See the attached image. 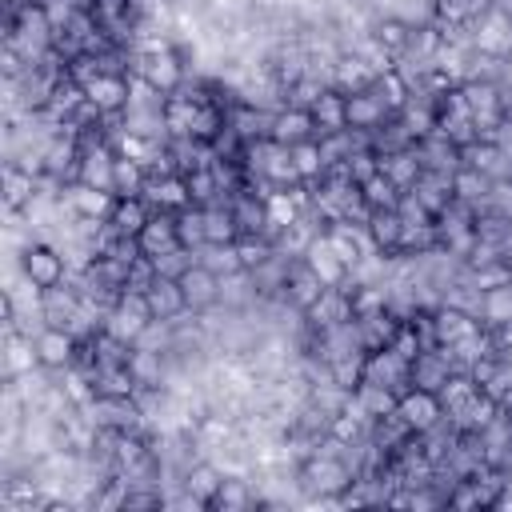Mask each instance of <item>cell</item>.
Wrapping results in <instances>:
<instances>
[{
	"label": "cell",
	"instance_id": "cell-52",
	"mask_svg": "<svg viewBox=\"0 0 512 512\" xmlns=\"http://www.w3.org/2000/svg\"><path fill=\"white\" fill-rule=\"evenodd\" d=\"M432 20H436V28H448V24H472L464 0H432Z\"/></svg>",
	"mask_w": 512,
	"mask_h": 512
},
{
	"label": "cell",
	"instance_id": "cell-1",
	"mask_svg": "<svg viewBox=\"0 0 512 512\" xmlns=\"http://www.w3.org/2000/svg\"><path fill=\"white\" fill-rule=\"evenodd\" d=\"M476 24V32H472V48L476 52H484V56H492V60H508L512 56V16L500 8V4H492L484 16H476L472 20Z\"/></svg>",
	"mask_w": 512,
	"mask_h": 512
},
{
	"label": "cell",
	"instance_id": "cell-54",
	"mask_svg": "<svg viewBox=\"0 0 512 512\" xmlns=\"http://www.w3.org/2000/svg\"><path fill=\"white\" fill-rule=\"evenodd\" d=\"M448 504H452V508H480V492H476V484H472L468 476H460L456 488L448 492Z\"/></svg>",
	"mask_w": 512,
	"mask_h": 512
},
{
	"label": "cell",
	"instance_id": "cell-34",
	"mask_svg": "<svg viewBox=\"0 0 512 512\" xmlns=\"http://www.w3.org/2000/svg\"><path fill=\"white\" fill-rule=\"evenodd\" d=\"M476 316H484L488 328L512 324V280H508V284H496V288H488V292H480Z\"/></svg>",
	"mask_w": 512,
	"mask_h": 512
},
{
	"label": "cell",
	"instance_id": "cell-45",
	"mask_svg": "<svg viewBox=\"0 0 512 512\" xmlns=\"http://www.w3.org/2000/svg\"><path fill=\"white\" fill-rule=\"evenodd\" d=\"M176 236H180V248L188 252H200L204 248V208L188 204L176 212Z\"/></svg>",
	"mask_w": 512,
	"mask_h": 512
},
{
	"label": "cell",
	"instance_id": "cell-32",
	"mask_svg": "<svg viewBox=\"0 0 512 512\" xmlns=\"http://www.w3.org/2000/svg\"><path fill=\"white\" fill-rule=\"evenodd\" d=\"M232 212L240 220V232H264L268 228V212H264V192H252V188H240L232 192Z\"/></svg>",
	"mask_w": 512,
	"mask_h": 512
},
{
	"label": "cell",
	"instance_id": "cell-2",
	"mask_svg": "<svg viewBox=\"0 0 512 512\" xmlns=\"http://www.w3.org/2000/svg\"><path fill=\"white\" fill-rule=\"evenodd\" d=\"M396 412L404 416V424H408L416 436L428 432V428H436V424L444 420V404H440V396L428 392V388H412V384L396 396Z\"/></svg>",
	"mask_w": 512,
	"mask_h": 512
},
{
	"label": "cell",
	"instance_id": "cell-24",
	"mask_svg": "<svg viewBox=\"0 0 512 512\" xmlns=\"http://www.w3.org/2000/svg\"><path fill=\"white\" fill-rule=\"evenodd\" d=\"M76 312H80V292H76V288L56 284V288H44V292H40V320H44V324L68 328Z\"/></svg>",
	"mask_w": 512,
	"mask_h": 512
},
{
	"label": "cell",
	"instance_id": "cell-14",
	"mask_svg": "<svg viewBox=\"0 0 512 512\" xmlns=\"http://www.w3.org/2000/svg\"><path fill=\"white\" fill-rule=\"evenodd\" d=\"M452 372H456V368H452V360H448L440 348H424V352L408 364V384H412V388L440 392V388H444V380H448Z\"/></svg>",
	"mask_w": 512,
	"mask_h": 512
},
{
	"label": "cell",
	"instance_id": "cell-25",
	"mask_svg": "<svg viewBox=\"0 0 512 512\" xmlns=\"http://www.w3.org/2000/svg\"><path fill=\"white\" fill-rule=\"evenodd\" d=\"M68 204H72V212L76 216H96V220H108L112 216V204H116V196L112 192H104V188H92V184H68V196H64Z\"/></svg>",
	"mask_w": 512,
	"mask_h": 512
},
{
	"label": "cell",
	"instance_id": "cell-3",
	"mask_svg": "<svg viewBox=\"0 0 512 512\" xmlns=\"http://www.w3.org/2000/svg\"><path fill=\"white\" fill-rule=\"evenodd\" d=\"M20 272L32 276L40 288H56V284H64L68 264H64V252L52 248V244H24V252H20Z\"/></svg>",
	"mask_w": 512,
	"mask_h": 512
},
{
	"label": "cell",
	"instance_id": "cell-21",
	"mask_svg": "<svg viewBox=\"0 0 512 512\" xmlns=\"http://www.w3.org/2000/svg\"><path fill=\"white\" fill-rule=\"evenodd\" d=\"M380 172H384L400 192H408V188L420 180V172H424V164H420V156H416V144H412V148H396V152H380Z\"/></svg>",
	"mask_w": 512,
	"mask_h": 512
},
{
	"label": "cell",
	"instance_id": "cell-44",
	"mask_svg": "<svg viewBox=\"0 0 512 512\" xmlns=\"http://www.w3.org/2000/svg\"><path fill=\"white\" fill-rule=\"evenodd\" d=\"M292 160H296V172H300V180H320L324 176V168H328V160H324V152H320V140L312 136V140H300V144H292Z\"/></svg>",
	"mask_w": 512,
	"mask_h": 512
},
{
	"label": "cell",
	"instance_id": "cell-37",
	"mask_svg": "<svg viewBox=\"0 0 512 512\" xmlns=\"http://www.w3.org/2000/svg\"><path fill=\"white\" fill-rule=\"evenodd\" d=\"M460 92H464V100H468V112L476 116V112H496V108H508L504 104V92H500V84L496 80H464L460 84Z\"/></svg>",
	"mask_w": 512,
	"mask_h": 512
},
{
	"label": "cell",
	"instance_id": "cell-4",
	"mask_svg": "<svg viewBox=\"0 0 512 512\" xmlns=\"http://www.w3.org/2000/svg\"><path fill=\"white\" fill-rule=\"evenodd\" d=\"M136 76H144L160 96H172L176 88H184V60L176 48L156 56H136Z\"/></svg>",
	"mask_w": 512,
	"mask_h": 512
},
{
	"label": "cell",
	"instance_id": "cell-48",
	"mask_svg": "<svg viewBox=\"0 0 512 512\" xmlns=\"http://www.w3.org/2000/svg\"><path fill=\"white\" fill-rule=\"evenodd\" d=\"M360 200L368 204V208H396V200H400V188L384 176V172H376L372 180H364L360 184Z\"/></svg>",
	"mask_w": 512,
	"mask_h": 512
},
{
	"label": "cell",
	"instance_id": "cell-5",
	"mask_svg": "<svg viewBox=\"0 0 512 512\" xmlns=\"http://www.w3.org/2000/svg\"><path fill=\"white\" fill-rule=\"evenodd\" d=\"M144 300H148L152 320H164V324H176L184 312H192V308H188V296H184V288H180L176 276H156V280L148 284Z\"/></svg>",
	"mask_w": 512,
	"mask_h": 512
},
{
	"label": "cell",
	"instance_id": "cell-42",
	"mask_svg": "<svg viewBox=\"0 0 512 512\" xmlns=\"http://www.w3.org/2000/svg\"><path fill=\"white\" fill-rule=\"evenodd\" d=\"M352 396L364 404V412L376 420V416H388V412H396V392L392 388H384V384H372V380H360L356 388H352Z\"/></svg>",
	"mask_w": 512,
	"mask_h": 512
},
{
	"label": "cell",
	"instance_id": "cell-27",
	"mask_svg": "<svg viewBox=\"0 0 512 512\" xmlns=\"http://www.w3.org/2000/svg\"><path fill=\"white\" fill-rule=\"evenodd\" d=\"M376 76H372V68L364 64V56L360 52H340V60L332 64V88H340L344 96L348 92H360V88H368Z\"/></svg>",
	"mask_w": 512,
	"mask_h": 512
},
{
	"label": "cell",
	"instance_id": "cell-9",
	"mask_svg": "<svg viewBox=\"0 0 512 512\" xmlns=\"http://www.w3.org/2000/svg\"><path fill=\"white\" fill-rule=\"evenodd\" d=\"M432 328H436V344H456L464 336H472L476 328H484V320H476V312L460 308V304H448L440 300L432 308Z\"/></svg>",
	"mask_w": 512,
	"mask_h": 512
},
{
	"label": "cell",
	"instance_id": "cell-10",
	"mask_svg": "<svg viewBox=\"0 0 512 512\" xmlns=\"http://www.w3.org/2000/svg\"><path fill=\"white\" fill-rule=\"evenodd\" d=\"M32 340H36V352H40V364H44V368H68V364H76V348H80V340H76L68 328H60V324H44Z\"/></svg>",
	"mask_w": 512,
	"mask_h": 512
},
{
	"label": "cell",
	"instance_id": "cell-20",
	"mask_svg": "<svg viewBox=\"0 0 512 512\" xmlns=\"http://www.w3.org/2000/svg\"><path fill=\"white\" fill-rule=\"evenodd\" d=\"M84 92H88V104H96L100 112H120V108H128V80L116 76V72H100L96 80L84 84Z\"/></svg>",
	"mask_w": 512,
	"mask_h": 512
},
{
	"label": "cell",
	"instance_id": "cell-46",
	"mask_svg": "<svg viewBox=\"0 0 512 512\" xmlns=\"http://www.w3.org/2000/svg\"><path fill=\"white\" fill-rule=\"evenodd\" d=\"M328 376H332L336 388L352 392V388L364 380V352H344V356L328 360Z\"/></svg>",
	"mask_w": 512,
	"mask_h": 512
},
{
	"label": "cell",
	"instance_id": "cell-30",
	"mask_svg": "<svg viewBox=\"0 0 512 512\" xmlns=\"http://www.w3.org/2000/svg\"><path fill=\"white\" fill-rule=\"evenodd\" d=\"M396 316L388 312V308H380V312H368V316H356V332H360V344H364V352H372V348H388L392 344V332H396Z\"/></svg>",
	"mask_w": 512,
	"mask_h": 512
},
{
	"label": "cell",
	"instance_id": "cell-17",
	"mask_svg": "<svg viewBox=\"0 0 512 512\" xmlns=\"http://www.w3.org/2000/svg\"><path fill=\"white\" fill-rule=\"evenodd\" d=\"M368 236H372V244H376V252H384V256H396L400 252V232H404V216L396 212V208H372L368 212Z\"/></svg>",
	"mask_w": 512,
	"mask_h": 512
},
{
	"label": "cell",
	"instance_id": "cell-11",
	"mask_svg": "<svg viewBox=\"0 0 512 512\" xmlns=\"http://www.w3.org/2000/svg\"><path fill=\"white\" fill-rule=\"evenodd\" d=\"M180 288H184V296H188V308H192V312H208V308H216V304H220V276H216L212 268H204L200 260L184 268Z\"/></svg>",
	"mask_w": 512,
	"mask_h": 512
},
{
	"label": "cell",
	"instance_id": "cell-41",
	"mask_svg": "<svg viewBox=\"0 0 512 512\" xmlns=\"http://www.w3.org/2000/svg\"><path fill=\"white\" fill-rule=\"evenodd\" d=\"M196 260H200L204 268H212L220 280H224V276H232V272H244L236 244H204V248L196 252Z\"/></svg>",
	"mask_w": 512,
	"mask_h": 512
},
{
	"label": "cell",
	"instance_id": "cell-39",
	"mask_svg": "<svg viewBox=\"0 0 512 512\" xmlns=\"http://www.w3.org/2000/svg\"><path fill=\"white\" fill-rule=\"evenodd\" d=\"M252 504H256V492L248 488V480L224 476V484H220V492L212 496L208 508H216V512H244V508H252Z\"/></svg>",
	"mask_w": 512,
	"mask_h": 512
},
{
	"label": "cell",
	"instance_id": "cell-51",
	"mask_svg": "<svg viewBox=\"0 0 512 512\" xmlns=\"http://www.w3.org/2000/svg\"><path fill=\"white\" fill-rule=\"evenodd\" d=\"M388 348H392L396 356H404L408 364H412V360L424 352V344H420V336H416L412 320H400V324H396V332H392V344H388Z\"/></svg>",
	"mask_w": 512,
	"mask_h": 512
},
{
	"label": "cell",
	"instance_id": "cell-53",
	"mask_svg": "<svg viewBox=\"0 0 512 512\" xmlns=\"http://www.w3.org/2000/svg\"><path fill=\"white\" fill-rule=\"evenodd\" d=\"M480 392H488L492 400H500L504 392H512V364H508L504 356H500V364H496V372H492V376H488V380L480 384Z\"/></svg>",
	"mask_w": 512,
	"mask_h": 512
},
{
	"label": "cell",
	"instance_id": "cell-26",
	"mask_svg": "<svg viewBox=\"0 0 512 512\" xmlns=\"http://www.w3.org/2000/svg\"><path fill=\"white\" fill-rule=\"evenodd\" d=\"M264 212H268V228H264L268 240H276L280 228H288V224H296V220L304 216L288 188H268V192H264Z\"/></svg>",
	"mask_w": 512,
	"mask_h": 512
},
{
	"label": "cell",
	"instance_id": "cell-12",
	"mask_svg": "<svg viewBox=\"0 0 512 512\" xmlns=\"http://www.w3.org/2000/svg\"><path fill=\"white\" fill-rule=\"evenodd\" d=\"M300 260H304V264H308V268H312L328 288H344V280H348V264L336 256V248L328 244V236H324V232L304 248V256H300Z\"/></svg>",
	"mask_w": 512,
	"mask_h": 512
},
{
	"label": "cell",
	"instance_id": "cell-23",
	"mask_svg": "<svg viewBox=\"0 0 512 512\" xmlns=\"http://www.w3.org/2000/svg\"><path fill=\"white\" fill-rule=\"evenodd\" d=\"M0 188H4V208L8 212H24L28 208V200L40 192V176H32V172H24L20 164H4V180H0Z\"/></svg>",
	"mask_w": 512,
	"mask_h": 512
},
{
	"label": "cell",
	"instance_id": "cell-55",
	"mask_svg": "<svg viewBox=\"0 0 512 512\" xmlns=\"http://www.w3.org/2000/svg\"><path fill=\"white\" fill-rule=\"evenodd\" d=\"M164 496L160 492H132L128 488V500H124V512H136V508H160Z\"/></svg>",
	"mask_w": 512,
	"mask_h": 512
},
{
	"label": "cell",
	"instance_id": "cell-38",
	"mask_svg": "<svg viewBox=\"0 0 512 512\" xmlns=\"http://www.w3.org/2000/svg\"><path fill=\"white\" fill-rule=\"evenodd\" d=\"M148 168L140 160H128V156H116V172H112V192L116 196H144L148 188Z\"/></svg>",
	"mask_w": 512,
	"mask_h": 512
},
{
	"label": "cell",
	"instance_id": "cell-33",
	"mask_svg": "<svg viewBox=\"0 0 512 512\" xmlns=\"http://www.w3.org/2000/svg\"><path fill=\"white\" fill-rule=\"evenodd\" d=\"M196 112H200V104H196L184 88H176L172 96H164V124H168L172 136H192V120H196Z\"/></svg>",
	"mask_w": 512,
	"mask_h": 512
},
{
	"label": "cell",
	"instance_id": "cell-28",
	"mask_svg": "<svg viewBox=\"0 0 512 512\" xmlns=\"http://www.w3.org/2000/svg\"><path fill=\"white\" fill-rule=\"evenodd\" d=\"M240 240V220L232 204H208L204 208V244H236Z\"/></svg>",
	"mask_w": 512,
	"mask_h": 512
},
{
	"label": "cell",
	"instance_id": "cell-22",
	"mask_svg": "<svg viewBox=\"0 0 512 512\" xmlns=\"http://www.w3.org/2000/svg\"><path fill=\"white\" fill-rule=\"evenodd\" d=\"M488 192H492V176L488 172L468 168V164H460L452 172V200L472 204V208H488Z\"/></svg>",
	"mask_w": 512,
	"mask_h": 512
},
{
	"label": "cell",
	"instance_id": "cell-40",
	"mask_svg": "<svg viewBox=\"0 0 512 512\" xmlns=\"http://www.w3.org/2000/svg\"><path fill=\"white\" fill-rule=\"evenodd\" d=\"M476 392H480V384H476V380H472V376H468L464 368H456V372H452V376L444 380V388H440L436 396H440V404H444V416H448V412L464 408V404H468V400H472Z\"/></svg>",
	"mask_w": 512,
	"mask_h": 512
},
{
	"label": "cell",
	"instance_id": "cell-19",
	"mask_svg": "<svg viewBox=\"0 0 512 512\" xmlns=\"http://www.w3.org/2000/svg\"><path fill=\"white\" fill-rule=\"evenodd\" d=\"M32 368H40L36 340L24 336V332H16V328H8V332H4V380L24 376V372H32Z\"/></svg>",
	"mask_w": 512,
	"mask_h": 512
},
{
	"label": "cell",
	"instance_id": "cell-31",
	"mask_svg": "<svg viewBox=\"0 0 512 512\" xmlns=\"http://www.w3.org/2000/svg\"><path fill=\"white\" fill-rule=\"evenodd\" d=\"M344 104H348V96H344L340 88H324V92H320V100L312 104V116H316L320 136H324V132H340V128H348V112H344Z\"/></svg>",
	"mask_w": 512,
	"mask_h": 512
},
{
	"label": "cell",
	"instance_id": "cell-56",
	"mask_svg": "<svg viewBox=\"0 0 512 512\" xmlns=\"http://www.w3.org/2000/svg\"><path fill=\"white\" fill-rule=\"evenodd\" d=\"M76 8H92V0H76Z\"/></svg>",
	"mask_w": 512,
	"mask_h": 512
},
{
	"label": "cell",
	"instance_id": "cell-18",
	"mask_svg": "<svg viewBox=\"0 0 512 512\" xmlns=\"http://www.w3.org/2000/svg\"><path fill=\"white\" fill-rule=\"evenodd\" d=\"M140 252L144 256H160V252H172L180 248V236H176V212H152V220L140 228Z\"/></svg>",
	"mask_w": 512,
	"mask_h": 512
},
{
	"label": "cell",
	"instance_id": "cell-35",
	"mask_svg": "<svg viewBox=\"0 0 512 512\" xmlns=\"http://www.w3.org/2000/svg\"><path fill=\"white\" fill-rule=\"evenodd\" d=\"M220 484H224V472H220V464H212V460H200V464H188V468H184V488H188L192 496L208 500V504H212V496L220 492Z\"/></svg>",
	"mask_w": 512,
	"mask_h": 512
},
{
	"label": "cell",
	"instance_id": "cell-8",
	"mask_svg": "<svg viewBox=\"0 0 512 512\" xmlns=\"http://www.w3.org/2000/svg\"><path fill=\"white\" fill-rule=\"evenodd\" d=\"M304 320H308V328H316V332L336 328V324H344V320H356V312H352V292H348V288H324L320 300L304 312Z\"/></svg>",
	"mask_w": 512,
	"mask_h": 512
},
{
	"label": "cell",
	"instance_id": "cell-49",
	"mask_svg": "<svg viewBox=\"0 0 512 512\" xmlns=\"http://www.w3.org/2000/svg\"><path fill=\"white\" fill-rule=\"evenodd\" d=\"M344 172H348V180L352 184H364V180H372L376 172H380V152L368 144V148H352L348 152V160H344Z\"/></svg>",
	"mask_w": 512,
	"mask_h": 512
},
{
	"label": "cell",
	"instance_id": "cell-6",
	"mask_svg": "<svg viewBox=\"0 0 512 512\" xmlns=\"http://www.w3.org/2000/svg\"><path fill=\"white\" fill-rule=\"evenodd\" d=\"M276 144H284V148H292V144H300V140H312V136H320V128H316V116H312V108H296V104H284V108H276V116H272V132H268Z\"/></svg>",
	"mask_w": 512,
	"mask_h": 512
},
{
	"label": "cell",
	"instance_id": "cell-43",
	"mask_svg": "<svg viewBox=\"0 0 512 512\" xmlns=\"http://www.w3.org/2000/svg\"><path fill=\"white\" fill-rule=\"evenodd\" d=\"M372 36H376L392 56H404V52H408V40H412V24H404V20H396V16H380V20L372 24Z\"/></svg>",
	"mask_w": 512,
	"mask_h": 512
},
{
	"label": "cell",
	"instance_id": "cell-47",
	"mask_svg": "<svg viewBox=\"0 0 512 512\" xmlns=\"http://www.w3.org/2000/svg\"><path fill=\"white\" fill-rule=\"evenodd\" d=\"M196 440L208 444V448H220V444L236 440V428H232L228 416H220V412H204L200 424H196Z\"/></svg>",
	"mask_w": 512,
	"mask_h": 512
},
{
	"label": "cell",
	"instance_id": "cell-29",
	"mask_svg": "<svg viewBox=\"0 0 512 512\" xmlns=\"http://www.w3.org/2000/svg\"><path fill=\"white\" fill-rule=\"evenodd\" d=\"M124 236H140V228L152 220V204L144 196H116L112 216H108Z\"/></svg>",
	"mask_w": 512,
	"mask_h": 512
},
{
	"label": "cell",
	"instance_id": "cell-7",
	"mask_svg": "<svg viewBox=\"0 0 512 512\" xmlns=\"http://www.w3.org/2000/svg\"><path fill=\"white\" fill-rule=\"evenodd\" d=\"M364 380L384 384L400 396L408 388V360L396 356L392 348H372V352H364Z\"/></svg>",
	"mask_w": 512,
	"mask_h": 512
},
{
	"label": "cell",
	"instance_id": "cell-36",
	"mask_svg": "<svg viewBox=\"0 0 512 512\" xmlns=\"http://www.w3.org/2000/svg\"><path fill=\"white\" fill-rule=\"evenodd\" d=\"M372 92L384 100V108H388V112H400V108L412 100V84H408V76H404L400 68L380 72V76L372 80Z\"/></svg>",
	"mask_w": 512,
	"mask_h": 512
},
{
	"label": "cell",
	"instance_id": "cell-16",
	"mask_svg": "<svg viewBox=\"0 0 512 512\" xmlns=\"http://www.w3.org/2000/svg\"><path fill=\"white\" fill-rule=\"evenodd\" d=\"M328 284L304 264V260H296L292 268H288V280H284V304H292V308H300V312H308L316 300H320V292H324Z\"/></svg>",
	"mask_w": 512,
	"mask_h": 512
},
{
	"label": "cell",
	"instance_id": "cell-15",
	"mask_svg": "<svg viewBox=\"0 0 512 512\" xmlns=\"http://www.w3.org/2000/svg\"><path fill=\"white\" fill-rule=\"evenodd\" d=\"M344 112H348V128H360V132H376V128L392 116V112L384 108V100L372 92V84L360 88V92H348Z\"/></svg>",
	"mask_w": 512,
	"mask_h": 512
},
{
	"label": "cell",
	"instance_id": "cell-13",
	"mask_svg": "<svg viewBox=\"0 0 512 512\" xmlns=\"http://www.w3.org/2000/svg\"><path fill=\"white\" fill-rule=\"evenodd\" d=\"M144 200L152 204V212H180V208H188V204H192V192H188L184 172H172V176H156V180H148Z\"/></svg>",
	"mask_w": 512,
	"mask_h": 512
},
{
	"label": "cell",
	"instance_id": "cell-50",
	"mask_svg": "<svg viewBox=\"0 0 512 512\" xmlns=\"http://www.w3.org/2000/svg\"><path fill=\"white\" fill-rule=\"evenodd\" d=\"M464 276H468V288L488 292V288H496V284H508V280H512V264H508V260H496V264L476 268V272H468V268H464Z\"/></svg>",
	"mask_w": 512,
	"mask_h": 512
}]
</instances>
